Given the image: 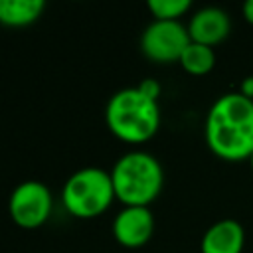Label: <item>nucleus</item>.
Returning <instances> with one entry per match:
<instances>
[{
	"label": "nucleus",
	"instance_id": "obj_11",
	"mask_svg": "<svg viewBox=\"0 0 253 253\" xmlns=\"http://www.w3.org/2000/svg\"><path fill=\"white\" fill-rule=\"evenodd\" d=\"M178 63L190 75H206L215 65V51L210 45L190 42V45L184 49V53H182Z\"/></svg>",
	"mask_w": 253,
	"mask_h": 253
},
{
	"label": "nucleus",
	"instance_id": "obj_5",
	"mask_svg": "<svg viewBox=\"0 0 253 253\" xmlns=\"http://www.w3.org/2000/svg\"><path fill=\"white\" fill-rule=\"evenodd\" d=\"M53 210V198L49 188L40 180L20 182L8 198V213L18 227L36 229L42 227Z\"/></svg>",
	"mask_w": 253,
	"mask_h": 253
},
{
	"label": "nucleus",
	"instance_id": "obj_8",
	"mask_svg": "<svg viewBox=\"0 0 253 253\" xmlns=\"http://www.w3.org/2000/svg\"><path fill=\"white\" fill-rule=\"evenodd\" d=\"M231 32V18L219 6H204L196 10L188 22L190 40L204 45H217Z\"/></svg>",
	"mask_w": 253,
	"mask_h": 253
},
{
	"label": "nucleus",
	"instance_id": "obj_12",
	"mask_svg": "<svg viewBox=\"0 0 253 253\" xmlns=\"http://www.w3.org/2000/svg\"><path fill=\"white\" fill-rule=\"evenodd\" d=\"M148 10L154 20L180 22V18L192 8L190 0H148Z\"/></svg>",
	"mask_w": 253,
	"mask_h": 253
},
{
	"label": "nucleus",
	"instance_id": "obj_13",
	"mask_svg": "<svg viewBox=\"0 0 253 253\" xmlns=\"http://www.w3.org/2000/svg\"><path fill=\"white\" fill-rule=\"evenodd\" d=\"M146 97H150V99H154V101H158V97H160V83L156 81V79H150V77H146V79H142L138 85H136Z\"/></svg>",
	"mask_w": 253,
	"mask_h": 253
},
{
	"label": "nucleus",
	"instance_id": "obj_4",
	"mask_svg": "<svg viewBox=\"0 0 253 253\" xmlns=\"http://www.w3.org/2000/svg\"><path fill=\"white\" fill-rule=\"evenodd\" d=\"M115 198V188L111 180V172L97 168V166H85L75 170L63 184L61 190V202L63 208L81 219L97 217L103 211L109 210Z\"/></svg>",
	"mask_w": 253,
	"mask_h": 253
},
{
	"label": "nucleus",
	"instance_id": "obj_15",
	"mask_svg": "<svg viewBox=\"0 0 253 253\" xmlns=\"http://www.w3.org/2000/svg\"><path fill=\"white\" fill-rule=\"evenodd\" d=\"M241 12H243V18H245L249 24H253V0H247V2L243 4Z\"/></svg>",
	"mask_w": 253,
	"mask_h": 253
},
{
	"label": "nucleus",
	"instance_id": "obj_10",
	"mask_svg": "<svg viewBox=\"0 0 253 253\" xmlns=\"http://www.w3.org/2000/svg\"><path fill=\"white\" fill-rule=\"evenodd\" d=\"M45 10L43 0H0V24L6 28H26Z\"/></svg>",
	"mask_w": 253,
	"mask_h": 253
},
{
	"label": "nucleus",
	"instance_id": "obj_7",
	"mask_svg": "<svg viewBox=\"0 0 253 253\" xmlns=\"http://www.w3.org/2000/svg\"><path fill=\"white\" fill-rule=\"evenodd\" d=\"M154 233V215L144 206H125L113 219L115 239L128 249L142 247Z\"/></svg>",
	"mask_w": 253,
	"mask_h": 253
},
{
	"label": "nucleus",
	"instance_id": "obj_6",
	"mask_svg": "<svg viewBox=\"0 0 253 253\" xmlns=\"http://www.w3.org/2000/svg\"><path fill=\"white\" fill-rule=\"evenodd\" d=\"M190 42L188 26L182 22L152 20L140 34V51L154 63H174L180 61Z\"/></svg>",
	"mask_w": 253,
	"mask_h": 253
},
{
	"label": "nucleus",
	"instance_id": "obj_14",
	"mask_svg": "<svg viewBox=\"0 0 253 253\" xmlns=\"http://www.w3.org/2000/svg\"><path fill=\"white\" fill-rule=\"evenodd\" d=\"M239 93L245 95V97H249V99H253V77H245V79L241 81Z\"/></svg>",
	"mask_w": 253,
	"mask_h": 253
},
{
	"label": "nucleus",
	"instance_id": "obj_16",
	"mask_svg": "<svg viewBox=\"0 0 253 253\" xmlns=\"http://www.w3.org/2000/svg\"><path fill=\"white\" fill-rule=\"evenodd\" d=\"M249 166H251V172H253V154H251V158H249Z\"/></svg>",
	"mask_w": 253,
	"mask_h": 253
},
{
	"label": "nucleus",
	"instance_id": "obj_3",
	"mask_svg": "<svg viewBox=\"0 0 253 253\" xmlns=\"http://www.w3.org/2000/svg\"><path fill=\"white\" fill-rule=\"evenodd\" d=\"M115 198L125 206L152 204L164 184V170L156 156L144 150L125 152L111 168Z\"/></svg>",
	"mask_w": 253,
	"mask_h": 253
},
{
	"label": "nucleus",
	"instance_id": "obj_2",
	"mask_svg": "<svg viewBox=\"0 0 253 253\" xmlns=\"http://www.w3.org/2000/svg\"><path fill=\"white\" fill-rule=\"evenodd\" d=\"M105 123L123 142H146L160 126L158 101L146 97L138 87H125L111 95L105 107Z\"/></svg>",
	"mask_w": 253,
	"mask_h": 253
},
{
	"label": "nucleus",
	"instance_id": "obj_1",
	"mask_svg": "<svg viewBox=\"0 0 253 253\" xmlns=\"http://www.w3.org/2000/svg\"><path fill=\"white\" fill-rule=\"evenodd\" d=\"M204 136L217 158L249 160L253 154V99L239 91L217 97L206 115Z\"/></svg>",
	"mask_w": 253,
	"mask_h": 253
},
{
	"label": "nucleus",
	"instance_id": "obj_9",
	"mask_svg": "<svg viewBox=\"0 0 253 253\" xmlns=\"http://www.w3.org/2000/svg\"><path fill=\"white\" fill-rule=\"evenodd\" d=\"M245 245V229L237 219H219L202 235V253H241Z\"/></svg>",
	"mask_w": 253,
	"mask_h": 253
}]
</instances>
